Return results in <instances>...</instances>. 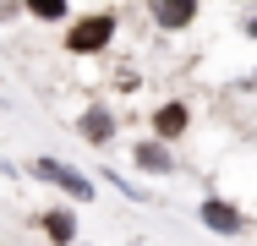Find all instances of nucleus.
Returning <instances> with one entry per match:
<instances>
[{
  "mask_svg": "<svg viewBox=\"0 0 257 246\" xmlns=\"http://www.w3.org/2000/svg\"><path fill=\"white\" fill-rule=\"evenodd\" d=\"M33 175H39V181H50V186H60L71 202H93V181H88V175H77V170H71V164H60V159H33Z\"/></svg>",
  "mask_w": 257,
  "mask_h": 246,
  "instance_id": "nucleus-1",
  "label": "nucleus"
},
{
  "mask_svg": "<svg viewBox=\"0 0 257 246\" xmlns=\"http://www.w3.org/2000/svg\"><path fill=\"white\" fill-rule=\"evenodd\" d=\"M115 39V17L109 11H99V17H82V22H71V33H66V44H71V55H99L104 44Z\"/></svg>",
  "mask_w": 257,
  "mask_h": 246,
  "instance_id": "nucleus-2",
  "label": "nucleus"
},
{
  "mask_svg": "<svg viewBox=\"0 0 257 246\" xmlns=\"http://www.w3.org/2000/svg\"><path fill=\"white\" fill-rule=\"evenodd\" d=\"M203 224H208V230H219V235H235L246 219H241V208H235V202H224V197H208V202H203Z\"/></svg>",
  "mask_w": 257,
  "mask_h": 246,
  "instance_id": "nucleus-3",
  "label": "nucleus"
},
{
  "mask_svg": "<svg viewBox=\"0 0 257 246\" xmlns=\"http://www.w3.org/2000/svg\"><path fill=\"white\" fill-rule=\"evenodd\" d=\"M39 230H44L55 246H77V219H71V208H50V213H39Z\"/></svg>",
  "mask_w": 257,
  "mask_h": 246,
  "instance_id": "nucleus-4",
  "label": "nucleus"
},
{
  "mask_svg": "<svg viewBox=\"0 0 257 246\" xmlns=\"http://www.w3.org/2000/svg\"><path fill=\"white\" fill-rule=\"evenodd\" d=\"M148 11H154L159 28H186L197 17V0H148Z\"/></svg>",
  "mask_w": 257,
  "mask_h": 246,
  "instance_id": "nucleus-5",
  "label": "nucleus"
},
{
  "mask_svg": "<svg viewBox=\"0 0 257 246\" xmlns=\"http://www.w3.org/2000/svg\"><path fill=\"white\" fill-rule=\"evenodd\" d=\"M154 132H159V143H175V137L186 132V104H164L154 115Z\"/></svg>",
  "mask_w": 257,
  "mask_h": 246,
  "instance_id": "nucleus-6",
  "label": "nucleus"
},
{
  "mask_svg": "<svg viewBox=\"0 0 257 246\" xmlns=\"http://www.w3.org/2000/svg\"><path fill=\"white\" fill-rule=\"evenodd\" d=\"M77 132H82L88 143H109V137H115V120H109V109H88V115L77 120Z\"/></svg>",
  "mask_w": 257,
  "mask_h": 246,
  "instance_id": "nucleus-7",
  "label": "nucleus"
},
{
  "mask_svg": "<svg viewBox=\"0 0 257 246\" xmlns=\"http://www.w3.org/2000/svg\"><path fill=\"white\" fill-rule=\"evenodd\" d=\"M137 164H143V170H159V175H170V153H164L159 143H137Z\"/></svg>",
  "mask_w": 257,
  "mask_h": 246,
  "instance_id": "nucleus-8",
  "label": "nucleus"
},
{
  "mask_svg": "<svg viewBox=\"0 0 257 246\" xmlns=\"http://www.w3.org/2000/svg\"><path fill=\"white\" fill-rule=\"evenodd\" d=\"M28 11L44 17V22H55V17H66V0H28Z\"/></svg>",
  "mask_w": 257,
  "mask_h": 246,
  "instance_id": "nucleus-9",
  "label": "nucleus"
},
{
  "mask_svg": "<svg viewBox=\"0 0 257 246\" xmlns=\"http://www.w3.org/2000/svg\"><path fill=\"white\" fill-rule=\"evenodd\" d=\"M77 246H82V241H77Z\"/></svg>",
  "mask_w": 257,
  "mask_h": 246,
  "instance_id": "nucleus-10",
  "label": "nucleus"
}]
</instances>
